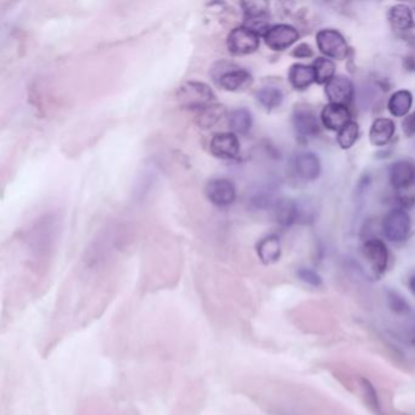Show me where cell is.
I'll list each match as a JSON object with an SVG mask.
<instances>
[{
    "instance_id": "9",
    "label": "cell",
    "mask_w": 415,
    "mask_h": 415,
    "mask_svg": "<svg viewBox=\"0 0 415 415\" xmlns=\"http://www.w3.org/2000/svg\"><path fill=\"white\" fill-rule=\"evenodd\" d=\"M210 149L218 159L233 160L240 153V142L233 132H222L211 139Z\"/></svg>"
},
{
    "instance_id": "24",
    "label": "cell",
    "mask_w": 415,
    "mask_h": 415,
    "mask_svg": "<svg viewBox=\"0 0 415 415\" xmlns=\"http://www.w3.org/2000/svg\"><path fill=\"white\" fill-rule=\"evenodd\" d=\"M312 67L318 84H327L335 77V64L328 57H317Z\"/></svg>"
},
{
    "instance_id": "17",
    "label": "cell",
    "mask_w": 415,
    "mask_h": 415,
    "mask_svg": "<svg viewBox=\"0 0 415 415\" xmlns=\"http://www.w3.org/2000/svg\"><path fill=\"white\" fill-rule=\"evenodd\" d=\"M257 255L262 263L273 264L282 256V242L279 236L267 235L257 244Z\"/></svg>"
},
{
    "instance_id": "10",
    "label": "cell",
    "mask_w": 415,
    "mask_h": 415,
    "mask_svg": "<svg viewBox=\"0 0 415 415\" xmlns=\"http://www.w3.org/2000/svg\"><path fill=\"white\" fill-rule=\"evenodd\" d=\"M354 83L346 76H335L330 82L325 84V95L329 104H338L347 106L354 97Z\"/></svg>"
},
{
    "instance_id": "2",
    "label": "cell",
    "mask_w": 415,
    "mask_h": 415,
    "mask_svg": "<svg viewBox=\"0 0 415 415\" xmlns=\"http://www.w3.org/2000/svg\"><path fill=\"white\" fill-rule=\"evenodd\" d=\"M319 52L330 59L345 60L349 55V44L345 37L336 30H322L317 33Z\"/></svg>"
},
{
    "instance_id": "19",
    "label": "cell",
    "mask_w": 415,
    "mask_h": 415,
    "mask_svg": "<svg viewBox=\"0 0 415 415\" xmlns=\"http://www.w3.org/2000/svg\"><path fill=\"white\" fill-rule=\"evenodd\" d=\"M389 22L395 31H408L414 25L412 9L405 4L392 6L389 11Z\"/></svg>"
},
{
    "instance_id": "29",
    "label": "cell",
    "mask_w": 415,
    "mask_h": 415,
    "mask_svg": "<svg viewBox=\"0 0 415 415\" xmlns=\"http://www.w3.org/2000/svg\"><path fill=\"white\" fill-rule=\"evenodd\" d=\"M292 57H298V59H308L313 57V50L311 46H308L306 43H302L300 46H296L291 52Z\"/></svg>"
},
{
    "instance_id": "15",
    "label": "cell",
    "mask_w": 415,
    "mask_h": 415,
    "mask_svg": "<svg viewBox=\"0 0 415 415\" xmlns=\"http://www.w3.org/2000/svg\"><path fill=\"white\" fill-rule=\"evenodd\" d=\"M395 122L389 118L375 119L369 131V140L374 146H385L395 135Z\"/></svg>"
},
{
    "instance_id": "5",
    "label": "cell",
    "mask_w": 415,
    "mask_h": 415,
    "mask_svg": "<svg viewBox=\"0 0 415 415\" xmlns=\"http://www.w3.org/2000/svg\"><path fill=\"white\" fill-rule=\"evenodd\" d=\"M292 124L300 138H312L319 133L317 115L307 104H298L293 108Z\"/></svg>"
},
{
    "instance_id": "20",
    "label": "cell",
    "mask_w": 415,
    "mask_h": 415,
    "mask_svg": "<svg viewBox=\"0 0 415 415\" xmlns=\"http://www.w3.org/2000/svg\"><path fill=\"white\" fill-rule=\"evenodd\" d=\"M413 105V95L409 90H398L389 97L387 108L389 113L395 117H405L409 113Z\"/></svg>"
},
{
    "instance_id": "16",
    "label": "cell",
    "mask_w": 415,
    "mask_h": 415,
    "mask_svg": "<svg viewBox=\"0 0 415 415\" xmlns=\"http://www.w3.org/2000/svg\"><path fill=\"white\" fill-rule=\"evenodd\" d=\"M274 215L277 220L279 226H291L298 221L300 217V210L296 201L287 197H282L278 200L274 205Z\"/></svg>"
},
{
    "instance_id": "30",
    "label": "cell",
    "mask_w": 415,
    "mask_h": 415,
    "mask_svg": "<svg viewBox=\"0 0 415 415\" xmlns=\"http://www.w3.org/2000/svg\"><path fill=\"white\" fill-rule=\"evenodd\" d=\"M403 131L407 134H414L415 133V113H412L409 117H407V119L403 124Z\"/></svg>"
},
{
    "instance_id": "1",
    "label": "cell",
    "mask_w": 415,
    "mask_h": 415,
    "mask_svg": "<svg viewBox=\"0 0 415 415\" xmlns=\"http://www.w3.org/2000/svg\"><path fill=\"white\" fill-rule=\"evenodd\" d=\"M175 97L182 108L186 110H197L215 104V95L212 88L206 83L197 81L185 82L178 88Z\"/></svg>"
},
{
    "instance_id": "11",
    "label": "cell",
    "mask_w": 415,
    "mask_h": 415,
    "mask_svg": "<svg viewBox=\"0 0 415 415\" xmlns=\"http://www.w3.org/2000/svg\"><path fill=\"white\" fill-rule=\"evenodd\" d=\"M217 83L228 92H238L250 87L252 76L250 72L240 67H228L215 76Z\"/></svg>"
},
{
    "instance_id": "18",
    "label": "cell",
    "mask_w": 415,
    "mask_h": 415,
    "mask_svg": "<svg viewBox=\"0 0 415 415\" xmlns=\"http://www.w3.org/2000/svg\"><path fill=\"white\" fill-rule=\"evenodd\" d=\"M289 82L296 90H305L316 82V75L312 66L303 64H293L289 70Z\"/></svg>"
},
{
    "instance_id": "21",
    "label": "cell",
    "mask_w": 415,
    "mask_h": 415,
    "mask_svg": "<svg viewBox=\"0 0 415 415\" xmlns=\"http://www.w3.org/2000/svg\"><path fill=\"white\" fill-rule=\"evenodd\" d=\"M226 110L223 105L212 104L197 113V124L201 128H212L226 117Z\"/></svg>"
},
{
    "instance_id": "14",
    "label": "cell",
    "mask_w": 415,
    "mask_h": 415,
    "mask_svg": "<svg viewBox=\"0 0 415 415\" xmlns=\"http://www.w3.org/2000/svg\"><path fill=\"white\" fill-rule=\"evenodd\" d=\"M298 177L305 180H316L320 175L322 164L318 156L313 153H301L295 160Z\"/></svg>"
},
{
    "instance_id": "6",
    "label": "cell",
    "mask_w": 415,
    "mask_h": 415,
    "mask_svg": "<svg viewBox=\"0 0 415 415\" xmlns=\"http://www.w3.org/2000/svg\"><path fill=\"white\" fill-rule=\"evenodd\" d=\"M300 35L295 27L285 23L274 25L268 28L263 39L266 46L274 52H284L298 41Z\"/></svg>"
},
{
    "instance_id": "3",
    "label": "cell",
    "mask_w": 415,
    "mask_h": 415,
    "mask_svg": "<svg viewBox=\"0 0 415 415\" xmlns=\"http://www.w3.org/2000/svg\"><path fill=\"white\" fill-rule=\"evenodd\" d=\"M226 46L233 55H250L258 49L260 36L247 27H236L228 35Z\"/></svg>"
},
{
    "instance_id": "4",
    "label": "cell",
    "mask_w": 415,
    "mask_h": 415,
    "mask_svg": "<svg viewBox=\"0 0 415 415\" xmlns=\"http://www.w3.org/2000/svg\"><path fill=\"white\" fill-rule=\"evenodd\" d=\"M410 217L405 210L395 209L389 211L383 222V229L386 239L392 242L405 241L410 233Z\"/></svg>"
},
{
    "instance_id": "12",
    "label": "cell",
    "mask_w": 415,
    "mask_h": 415,
    "mask_svg": "<svg viewBox=\"0 0 415 415\" xmlns=\"http://www.w3.org/2000/svg\"><path fill=\"white\" fill-rule=\"evenodd\" d=\"M322 124L331 132H340L346 124L351 122V113L347 106L338 104L325 105L320 115Z\"/></svg>"
},
{
    "instance_id": "31",
    "label": "cell",
    "mask_w": 415,
    "mask_h": 415,
    "mask_svg": "<svg viewBox=\"0 0 415 415\" xmlns=\"http://www.w3.org/2000/svg\"><path fill=\"white\" fill-rule=\"evenodd\" d=\"M409 290L413 295H415V274L409 279Z\"/></svg>"
},
{
    "instance_id": "13",
    "label": "cell",
    "mask_w": 415,
    "mask_h": 415,
    "mask_svg": "<svg viewBox=\"0 0 415 415\" xmlns=\"http://www.w3.org/2000/svg\"><path fill=\"white\" fill-rule=\"evenodd\" d=\"M389 183L397 190L409 188L415 183V166L405 160L397 161L389 167Z\"/></svg>"
},
{
    "instance_id": "7",
    "label": "cell",
    "mask_w": 415,
    "mask_h": 415,
    "mask_svg": "<svg viewBox=\"0 0 415 415\" xmlns=\"http://www.w3.org/2000/svg\"><path fill=\"white\" fill-rule=\"evenodd\" d=\"M206 196L217 207H229L235 201V185L226 178L211 180L206 185Z\"/></svg>"
},
{
    "instance_id": "22",
    "label": "cell",
    "mask_w": 415,
    "mask_h": 415,
    "mask_svg": "<svg viewBox=\"0 0 415 415\" xmlns=\"http://www.w3.org/2000/svg\"><path fill=\"white\" fill-rule=\"evenodd\" d=\"M252 115L247 108H239L228 116V124L234 134L249 133L252 128Z\"/></svg>"
},
{
    "instance_id": "25",
    "label": "cell",
    "mask_w": 415,
    "mask_h": 415,
    "mask_svg": "<svg viewBox=\"0 0 415 415\" xmlns=\"http://www.w3.org/2000/svg\"><path fill=\"white\" fill-rule=\"evenodd\" d=\"M359 135V126L357 122L351 121L338 133V143L341 149L349 150L357 142Z\"/></svg>"
},
{
    "instance_id": "23",
    "label": "cell",
    "mask_w": 415,
    "mask_h": 415,
    "mask_svg": "<svg viewBox=\"0 0 415 415\" xmlns=\"http://www.w3.org/2000/svg\"><path fill=\"white\" fill-rule=\"evenodd\" d=\"M257 100L267 110H274L282 104L284 95L279 88L263 87L257 92Z\"/></svg>"
},
{
    "instance_id": "26",
    "label": "cell",
    "mask_w": 415,
    "mask_h": 415,
    "mask_svg": "<svg viewBox=\"0 0 415 415\" xmlns=\"http://www.w3.org/2000/svg\"><path fill=\"white\" fill-rule=\"evenodd\" d=\"M362 389H363L365 400H367L368 405L376 413H380V402L379 398H378V394H376V389H374V386L370 383L369 380L362 379Z\"/></svg>"
},
{
    "instance_id": "8",
    "label": "cell",
    "mask_w": 415,
    "mask_h": 415,
    "mask_svg": "<svg viewBox=\"0 0 415 415\" xmlns=\"http://www.w3.org/2000/svg\"><path fill=\"white\" fill-rule=\"evenodd\" d=\"M362 251L374 274L383 276L389 266V250L384 241L369 239L364 242Z\"/></svg>"
},
{
    "instance_id": "27",
    "label": "cell",
    "mask_w": 415,
    "mask_h": 415,
    "mask_svg": "<svg viewBox=\"0 0 415 415\" xmlns=\"http://www.w3.org/2000/svg\"><path fill=\"white\" fill-rule=\"evenodd\" d=\"M298 277L311 287H318L323 284V279L318 273L309 268H300L298 271Z\"/></svg>"
},
{
    "instance_id": "28",
    "label": "cell",
    "mask_w": 415,
    "mask_h": 415,
    "mask_svg": "<svg viewBox=\"0 0 415 415\" xmlns=\"http://www.w3.org/2000/svg\"><path fill=\"white\" fill-rule=\"evenodd\" d=\"M389 307L392 308L396 313H407L409 311L408 303L402 298L398 293L391 292L389 295Z\"/></svg>"
}]
</instances>
